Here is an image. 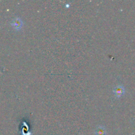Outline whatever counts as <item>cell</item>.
I'll use <instances>...</instances> for the list:
<instances>
[{
  "label": "cell",
  "instance_id": "1",
  "mask_svg": "<svg viewBox=\"0 0 135 135\" xmlns=\"http://www.w3.org/2000/svg\"><path fill=\"white\" fill-rule=\"evenodd\" d=\"M125 92V90H124V86L121 84H119V85H116L115 88L112 90V93L113 95L115 96V98H119L121 97L123 94H124Z\"/></svg>",
  "mask_w": 135,
  "mask_h": 135
},
{
  "label": "cell",
  "instance_id": "2",
  "mask_svg": "<svg viewBox=\"0 0 135 135\" xmlns=\"http://www.w3.org/2000/svg\"><path fill=\"white\" fill-rule=\"evenodd\" d=\"M11 25L15 30H21L23 25V22L19 17H15L11 22Z\"/></svg>",
  "mask_w": 135,
  "mask_h": 135
},
{
  "label": "cell",
  "instance_id": "3",
  "mask_svg": "<svg viewBox=\"0 0 135 135\" xmlns=\"http://www.w3.org/2000/svg\"><path fill=\"white\" fill-rule=\"evenodd\" d=\"M95 135H106L107 131L105 127L104 126H98L95 129Z\"/></svg>",
  "mask_w": 135,
  "mask_h": 135
}]
</instances>
